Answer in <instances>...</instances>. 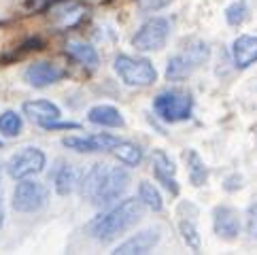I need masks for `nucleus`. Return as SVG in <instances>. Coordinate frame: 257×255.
Masks as SVG:
<instances>
[{"instance_id": "1", "label": "nucleus", "mask_w": 257, "mask_h": 255, "mask_svg": "<svg viewBox=\"0 0 257 255\" xmlns=\"http://www.w3.org/2000/svg\"><path fill=\"white\" fill-rule=\"evenodd\" d=\"M132 177L130 172L121 166H111V164H94L83 179L79 181L81 196H83L91 206L96 208H108L119 198L125 196V191L130 189Z\"/></svg>"}, {"instance_id": "2", "label": "nucleus", "mask_w": 257, "mask_h": 255, "mask_svg": "<svg viewBox=\"0 0 257 255\" xmlns=\"http://www.w3.org/2000/svg\"><path fill=\"white\" fill-rule=\"evenodd\" d=\"M145 215V204L139 198H125L121 202H117L113 206H108V211L102 215L94 217L85 230L96 242L108 244L117 240L119 236H123L125 232H130L132 227L143 219Z\"/></svg>"}, {"instance_id": "3", "label": "nucleus", "mask_w": 257, "mask_h": 255, "mask_svg": "<svg viewBox=\"0 0 257 255\" xmlns=\"http://www.w3.org/2000/svg\"><path fill=\"white\" fill-rule=\"evenodd\" d=\"M210 58V47L204 41H189L185 47H183L179 53L168 60L166 64V79L168 81H185L187 77H191L194 72L204 66Z\"/></svg>"}, {"instance_id": "4", "label": "nucleus", "mask_w": 257, "mask_h": 255, "mask_svg": "<svg viewBox=\"0 0 257 255\" xmlns=\"http://www.w3.org/2000/svg\"><path fill=\"white\" fill-rule=\"evenodd\" d=\"M153 113L164 123H181L191 119L194 113V96L183 89H166L153 98Z\"/></svg>"}, {"instance_id": "5", "label": "nucleus", "mask_w": 257, "mask_h": 255, "mask_svg": "<svg viewBox=\"0 0 257 255\" xmlns=\"http://www.w3.org/2000/svg\"><path fill=\"white\" fill-rule=\"evenodd\" d=\"M113 68L121 83L127 87H149L158 81V70L147 58H132L127 53H119L113 62Z\"/></svg>"}, {"instance_id": "6", "label": "nucleus", "mask_w": 257, "mask_h": 255, "mask_svg": "<svg viewBox=\"0 0 257 255\" xmlns=\"http://www.w3.org/2000/svg\"><path fill=\"white\" fill-rule=\"evenodd\" d=\"M49 204V189L39 181L32 179H22L13 189V200L11 206L13 211L22 215H32L43 211Z\"/></svg>"}, {"instance_id": "7", "label": "nucleus", "mask_w": 257, "mask_h": 255, "mask_svg": "<svg viewBox=\"0 0 257 255\" xmlns=\"http://www.w3.org/2000/svg\"><path fill=\"white\" fill-rule=\"evenodd\" d=\"M168 36H170V22L162 15H155V17H149L136 30V34L132 36V45L136 51H143V53L160 51L166 47Z\"/></svg>"}, {"instance_id": "8", "label": "nucleus", "mask_w": 257, "mask_h": 255, "mask_svg": "<svg viewBox=\"0 0 257 255\" xmlns=\"http://www.w3.org/2000/svg\"><path fill=\"white\" fill-rule=\"evenodd\" d=\"M47 166V156L39 147H24L20 151H15L7 162V175L22 181V179H32L36 175H41Z\"/></svg>"}, {"instance_id": "9", "label": "nucleus", "mask_w": 257, "mask_h": 255, "mask_svg": "<svg viewBox=\"0 0 257 255\" xmlns=\"http://www.w3.org/2000/svg\"><path fill=\"white\" fill-rule=\"evenodd\" d=\"M121 141L115 134L108 132H96V134H87V136H64L62 145L70 151L77 153H100V151H111L115 145Z\"/></svg>"}, {"instance_id": "10", "label": "nucleus", "mask_w": 257, "mask_h": 255, "mask_svg": "<svg viewBox=\"0 0 257 255\" xmlns=\"http://www.w3.org/2000/svg\"><path fill=\"white\" fill-rule=\"evenodd\" d=\"M177 217H179V234L183 242L187 244L191 251H200L202 249V238H200V230H198V206L194 202H181L177 208Z\"/></svg>"}, {"instance_id": "11", "label": "nucleus", "mask_w": 257, "mask_h": 255, "mask_svg": "<svg viewBox=\"0 0 257 255\" xmlns=\"http://www.w3.org/2000/svg\"><path fill=\"white\" fill-rule=\"evenodd\" d=\"M162 240V232L158 227H147V230L136 232L134 236H130L127 240L119 242L115 251H111L113 255H145L151 253Z\"/></svg>"}, {"instance_id": "12", "label": "nucleus", "mask_w": 257, "mask_h": 255, "mask_svg": "<svg viewBox=\"0 0 257 255\" xmlns=\"http://www.w3.org/2000/svg\"><path fill=\"white\" fill-rule=\"evenodd\" d=\"M151 166H153V177L155 181L168 191L170 196H179V181H177V166L170 160V156L162 149H155L151 153Z\"/></svg>"}, {"instance_id": "13", "label": "nucleus", "mask_w": 257, "mask_h": 255, "mask_svg": "<svg viewBox=\"0 0 257 255\" xmlns=\"http://www.w3.org/2000/svg\"><path fill=\"white\" fill-rule=\"evenodd\" d=\"M213 232L221 240L232 242L240 234V215L236 208L227 204H219L213 208Z\"/></svg>"}, {"instance_id": "14", "label": "nucleus", "mask_w": 257, "mask_h": 255, "mask_svg": "<svg viewBox=\"0 0 257 255\" xmlns=\"http://www.w3.org/2000/svg\"><path fill=\"white\" fill-rule=\"evenodd\" d=\"M64 75H66L64 68L53 62H34L24 70V81L30 87L43 89V87H49L53 83H58V81H62Z\"/></svg>"}, {"instance_id": "15", "label": "nucleus", "mask_w": 257, "mask_h": 255, "mask_svg": "<svg viewBox=\"0 0 257 255\" xmlns=\"http://www.w3.org/2000/svg\"><path fill=\"white\" fill-rule=\"evenodd\" d=\"M232 62L238 70L251 68L257 62V34H240L232 43Z\"/></svg>"}, {"instance_id": "16", "label": "nucleus", "mask_w": 257, "mask_h": 255, "mask_svg": "<svg viewBox=\"0 0 257 255\" xmlns=\"http://www.w3.org/2000/svg\"><path fill=\"white\" fill-rule=\"evenodd\" d=\"M24 115L28 117L30 121H34L36 125H43L47 121H53V119H60L62 117V111L56 102H51L47 98H39V100H28L24 102L22 106Z\"/></svg>"}, {"instance_id": "17", "label": "nucleus", "mask_w": 257, "mask_h": 255, "mask_svg": "<svg viewBox=\"0 0 257 255\" xmlns=\"http://www.w3.org/2000/svg\"><path fill=\"white\" fill-rule=\"evenodd\" d=\"M49 17L53 20V24H56L58 28L68 30V28H75L79 22H83L85 9H83V5L70 0V3H60V5L53 7L49 11Z\"/></svg>"}, {"instance_id": "18", "label": "nucleus", "mask_w": 257, "mask_h": 255, "mask_svg": "<svg viewBox=\"0 0 257 255\" xmlns=\"http://www.w3.org/2000/svg\"><path fill=\"white\" fill-rule=\"evenodd\" d=\"M87 121L100 128H123L125 119L119 108L113 104H96L87 111Z\"/></svg>"}, {"instance_id": "19", "label": "nucleus", "mask_w": 257, "mask_h": 255, "mask_svg": "<svg viewBox=\"0 0 257 255\" xmlns=\"http://www.w3.org/2000/svg\"><path fill=\"white\" fill-rule=\"evenodd\" d=\"M53 187L58 196H70L79 187V170L72 164H60V168L53 172Z\"/></svg>"}, {"instance_id": "20", "label": "nucleus", "mask_w": 257, "mask_h": 255, "mask_svg": "<svg viewBox=\"0 0 257 255\" xmlns=\"http://www.w3.org/2000/svg\"><path fill=\"white\" fill-rule=\"evenodd\" d=\"M66 53L68 56L79 62L81 66H85L89 70H96L100 66V56H98V51L94 45H89V43H79V41H70L66 45Z\"/></svg>"}, {"instance_id": "21", "label": "nucleus", "mask_w": 257, "mask_h": 255, "mask_svg": "<svg viewBox=\"0 0 257 255\" xmlns=\"http://www.w3.org/2000/svg\"><path fill=\"white\" fill-rule=\"evenodd\" d=\"M183 160L187 164V175H189V183L194 187H202L208 181V168L204 160L200 158V153L196 149H187L183 151Z\"/></svg>"}, {"instance_id": "22", "label": "nucleus", "mask_w": 257, "mask_h": 255, "mask_svg": "<svg viewBox=\"0 0 257 255\" xmlns=\"http://www.w3.org/2000/svg\"><path fill=\"white\" fill-rule=\"evenodd\" d=\"M111 151H113V156L123 164V166L136 168V166H141V164H143V149H141L136 143H130V141H119Z\"/></svg>"}, {"instance_id": "23", "label": "nucleus", "mask_w": 257, "mask_h": 255, "mask_svg": "<svg viewBox=\"0 0 257 255\" xmlns=\"http://www.w3.org/2000/svg\"><path fill=\"white\" fill-rule=\"evenodd\" d=\"M139 200L145 204V208H149V211L160 213L164 208L162 194H160L158 187H155L153 183H149V181H141V183H139Z\"/></svg>"}, {"instance_id": "24", "label": "nucleus", "mask_w": 257, "mask_h": 255, "mask_svg": "<svg viewBox=\"0 0 257 255\" xmlns=\"http://www.w3.org/2000/svg\"><path fill=\"white\" fill-rule=\"evenodd\" d=\"M24 128V119L17 111H3L0 113V134L5 139H15V136L22 134Z\"/></svg>"}, {"instance_id": "25", "label": "nucleus", "mask_w": 257, "mask_h": 255, "mask_svg": "<svg viewBox=\"0 0 257 255\" xmlns=\"http://www.w3.org/2000/svg\"><path fill=\"white\" fill-rule=\"evenodd\" d=\"M223 15H225V22L229 26L238 28V26H242L251 17V9H249V5H246V0H234L232 5L225 7Z\"/></svg>"}, {"instance_id": "26", "label": "nucleus", "mask_w": 257, "mask_h": 255, "mask_svg": "<svg viewBox=\"0 0 257 255\" xmlns=\"http://www.w3.org/2000/svg\"><path fill=\"white\" fill-rule=\"evenodd\" d=\"M43 128V130H47V132H56V130H81V123L77 121H60V119H53V121H47V123H43L39 125Z\"/></svg>"}, {"instance_id": "27", "label": "nucleus", "mask_w": 257, "mask_h": 255, "mask_svg": "<svg viewBox=\"0 0 257 255\" xmlns=\"http://www.w3.org/2000/svg\"><path fill=\"white\" fill-rule=\"evenodd\" d=\"M244 187V177L238 175V172H232V175H227L223 179V189L227 191V194H234V191L242 189Z\"/></svg>"}, {"instance_id": "28", "label": "nucleus", "mask_w": 257, "mask_h": 255, "mask_svg": "<svg viewBox=\"0 0 257 255\" xmlns=\"http://www.w3.org/2000/svg\"><path fill=\"white\" fill-rule=\"evenodd\" d=\"M246 232L251 234V238L257 240V202L251 204L246 211Z\"/></svg>"}, {"instance_id": "29", "label": "nucleus", "mask_w": 257, "mask_h": 255, "mask_svg": "<svg viewBox=\"0 0 257 255\" xmlns=\"http://www.w3.org/2000/svg\"><path fill=\"white\" fill-rule=\"evenodd\" d=\"M5 225V202H3V168H0V227Z\"/></svg>"}, {"instance_id": "30", "label": "nucleus", "mask_w": 257, "mask_h": 255, "mask_svg": "<svg viewBox=\"0 0 257 255\" xmlns=\"http://www.w3.org/2000/svg\"><path fill=\"white\" fill-rule=\"evenodd\" d=\"M91 3H108V0H91Z\"/></svg>"}, {"instance_id": "31", "label": "nucleus", "mask_w": 257, "mask_h": 255, "mask_svg": "<svg viewBox=\"0 0 257 255\" xmlns=\"http://www.w3.org/2000/svg\"><path fill=\"white\" fill-rule=\"evenodd\" d=\"M0 149H3V141H0Z\"/></svg>"}]
</instances>
